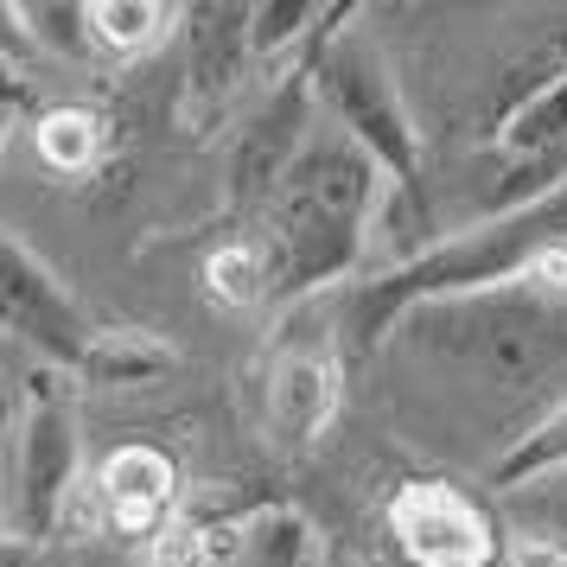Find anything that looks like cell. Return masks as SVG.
Masks as SVG:
<instances>
[{
    "instance_id": "6da1fadb",
    "label": "cell",
    "mask_w": 567,
    "mask_h": 567,
    "mask_svg": "<svg viewBox=\"0 0 567 567\" xmlns=\"http://www.w3.org/2000/svg\"><path fill=\"white\" fill-rule=\"evenodd\" d=\"M561 249H567V185L523 210H504V217H485V224L440 236V243L414 249L402 268H389L377 281H351L332 307L338 338H351L358 351H377L414 307L511 287L523 275H536L542 261L561 256Z\"/></svg>"
},
{
    "instance_id": "7a4b0ae2",
    "label": "cell",
    "mask_w": 567,
    "mask_h": 567,
    "mask_svg": "<svg viewBox=\"0 0 567 567\" xmlns=\"http://www.w3.org/2000/svg\"><path fill=\"white\" fill-rule=\"evenodd\" d=\"M383 166L344 128H312L287 179L261 205V249L275 268V300H307L344 281L363 256V236L383 210Z\"/></svg>"
},
{
    "instance_id": "3957f363",
    "label": "cell",
    "mask_w": 567,
    "mask_h": 567,
    "mask_svg": "<svg viewBox=\"0 0 567 567\" xmlns=\"http://www.w3.org/2000/svg\"><path fill=\"white\" fill-rule=\"evenodd\" d=\"M395 332L414 338L440 370H453L465 383L497 389V395H536L567 370V293L523 275L491 293L414 307Z\"/></svg>"
},
{
    "instance_id": "277c9868",
    "label": "cell",
    "mask_w": 567,
    "mask_h": 567,
    "mask_svg": "<svg viewBox=\"0 0 567 567\" xmlns=\"http://www.w3.org/2000/svg\"><path fill=\"white\" fill-rule=\"evenodd\" d=\"M312 90L332 109V128H344L363 154L383 166V179L395 185V210H409V236H427V185H421V147H414L409 103L389 78V64L363 32H338L326 39V52L312 58Z\"/></svg>"
},
{
    "instance_id": "5b68a950",
    "label": "cell",
    "mask_w": 567,
    "mask_h": 567,
    "mask_svg": "<svg viewBox=\"0 0 567 567\" xmlns=\"http://www.w3.org/2000/svg\"><path fill=\"white\" fill-rule=\"evenodd\" d=\"M261 414L287 453H307L338 414V312L326 300H300L287 312L261 383Z\"/></svg>"
},
{
    "instance_id": "8992f818",
    "label": "cell",
    "mask_w": 567,
    "mask_h": 567,
    "mask_svg": "<svg viewBox=\"0 0 567 567\" xmlns=\"http://www.w3.org/2000/svg\"><path fill=\"white\" fill-rule=\"evenodd\" d=\"M13 485H7V511L20 536H52L64 504L78 497V414L64 402V389L52 377H39L27 389V409L13 427Z\"/></svg>"
},
{
    "instance_id": "52a82bcc",
    "label": "cell",
    "mask_w": 567,
    "mask_h": 567,
    "mask_svg": "<svg viewBox=\"0 0 567 567\" xmlns=\"http://www.w3.org/2000/svg\"><path fill=\"white\" fill-rule=\"evenodd\" d=\"M389 536L414 567H491L504 536L472 491L446 478H414L389 497Z\"/></svg>"
},
{
    "instance_id": "ba28073f",
    "label": "cell",
    "mask_w": 567,
    "mask_h": 567,
    "mask_svg": "<svg viewBox=\"0 0 567 567\" xmlns=\"http://www.w3.org/2000/svg\"><path fill=\"white\" fill-rule=\"evenodd\" d=\"M0 332L45 351L52 363H71V370H83L90 344H96L78 300L58 287V275L32 256L27 243L7 236V224H0Z\"/></svg>"
},
{
    "instance_id": "9c48e42d",
    "label": "cell",
    "mask_w": 567,
    "mask_h": 567,
    "mask_svg": "<svg viewBox=\"0 0 567 567\" xmlns=\"http://www.w3.org/2000/svg\"><path fill=\"white\" fill-rule=\"evenodd\" d=\"M173 497H179V465L159 446H115L96 472V511H103L109 536L154 548L166 516H173Z\"/></svg>"
},
{
    "instance_id": "30bf717a",
    "label": "cell",
    "mask_w": 567,
    "mask_h": 567,
    "mask_svg": "<svg viewBox=\"0 0 567 567\" xmlns=\"http://www.w3.org/2000/svg\"><path fill=\"white\" fill-rule=\"evenodd\" d=\"M307 147V83H281L261 115L243 128V147H236V166H230V198L243 210H261L275 198V185L287 179L293 154Z\"/></svg>"
},
{
    "instance_id": "8fae6325",
    "label": "cell",
    "mask_w": 567,
    "mask_h": 567,
    "mask_svg": "<svg viewBox=\"0 0 567 567\" xmlns=\"http://www.w3.org/2000/svg\"><path fill=\"white\" fill-rule=\"evenodd\" d=\"M249 64V7H198L192 13V90L217 103Z\"/></svg>"
},
{
    "instance_id": "7c38bea8",
    "label": "cell",
    "mask_w": 567,
    "mask_h": 567,
    "mask_svg": "<svg viewBox=\"0 0 567 567\" xmlns=\"http://www.w3.org/2000/svg\"><path fill=\"white\" fill-rule=\"evenodd\" d=\"M555 472H567V389L491 460L485 478L497 491H516V485H536V478H555Z\"/></svg>"
},
{
    "instance_id": "4fadbf2b",
    "label": "cell",
    "mask_w": 567,
    "mask_h": 567,
    "mask_svg": "<svg viewBox=\"0 0 567 567\" xmlns=\"http://www.w3.org/2000/svg\"><path fill=\"white\" fill-rule=\"evenodd\" d=\"M205 287L217 307H261V300H275V268H268V249H261V236H230V243H217L205 256Z\"/></svg>"
},
{
    "instance_id": "5bb4252c",
    "label": "cell",
    "mask_w": 567,
    "mask_h": 567,
    "mask_svg": "<svg viewBox=\"0 0 567 567\" xmlns=\"http://www.w3.org/2000/svg\"><path fill=\"white\" fill-rule=\"evenodd\" d=\"M173 363H179L173 344H159L154 332L122 326V332H96L90 358H83V377H96V383H154V377H166Z\"/></svg>"
},
{
    "instance_id": "9a60e30c",
    "label": "cell",
    "mask_w": 567,
    "mask_h": 567,
    "mask_svg": "<svg viewBox=\"0 0 567 567\" xmlns=\"http://www.w3.org/2000/svg\"><path fill=\"white\" fill-rule=\"evenodd\" d=\"M173 20H179V7H159V0H96L90 7V32H96V45H109V52H154L159 39L173 32Z\"/></svg>"
},
{
    "instance_id": "2e32d148",
    "label": "cell",
    "mask_w": 567,
    "mask_h": 567,
    "mask_svg": "<svg viewBox=\"0 0 567 567\" xmlns=\"http://www.w3.org/2000/svg\"><path fill=\"white\" fill-rule=\"evenodd\" d=\"M39 159L52 166V173H90L96 154H103V115H90V109H52L39 128Z\"/></svg>"
},
{
    "instance_id": "e0dca14e",
    "label": "cell",
    "mask_w": 567,
    "mask_h": 567,
    "mask_svg": "<svg viewBox=\"0 0 567 567\" xmlns=\"http://www.w3.org/2000/svg\"><path fill=\"white\" fill-rule=\"evenodd\" d=\"M312 20H319L312 7H249V58H256V64H268V58L287 52V45H293Z\"/></svg>"
},
{
    "instance_id": "ac0fdd59",
    "label": "cell",
    "mask_w": 567,
    "mask_h": 567,
    "mask_svg": "<svg viewBox=\"0 0 567 567\" xmlns=\"http://www.w3.org/2000/svg\"><path fill=\"white\" fill-rule=\"evenodd\" d=\"M497 567H567V536H555V529H511Z\"/></svg>"
},
{
    "instance_id": "d6986e66",
    "label": "cell",
    "mask_w": 567,
    "mask_h": 567,
    "mask_svg": "<svg viewBox=\"0 0 567 567\" xmlns=\"http://www.w3.org/2000/svg\"><path fill=\"white\" fill-rule=\"evenodd\" d=\"M20 409H27V395H13V363H7V351H0V446H13Z\"/></svg>"
},
{
    "instance_id": "ffe728a7",
    "label": "cell",
    "mask_w": 567,
    "mask_h": 567,
    "mask_svg": "<svg viewBox=\"0 0 567 567\" xmlns=\"http://www.w3.org/2000/svg\"><path fill=\"white\" fill-rule=\"evenodd\" d=\"M0 134H7V122H0Z\"/></svg>"
}]
</instances>
